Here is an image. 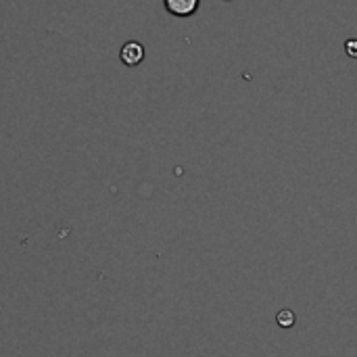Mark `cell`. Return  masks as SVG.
Returning a JSON list of instances; mask_svg holds the SVG:
<instances>
[{
    "label": "cell",
    "instance_id": "obj_1",
    "mask_svg": "<svg viewBox=\"0 0 357 357\" xmlns=\"http://www.w3.org/2000/svg\"><path fill=\"white\" fill-rule=\"evenodd\" d=\"M119 59L123 61V65H128V67H136V65H140V63L144 61V46H142L140 42L130 40V42H126V44L121 46V50H119Z\"/></svg>",
    "mask_w": 357,
    "mask_h": 357
},
{
    "label": "cell",
    "instance_id": "obj_2",
    "mask_svg": "<svg viewBox=\"0 0 357 357\" xmlns=\"http://www.w3.org/2000/svg\"><path fill=\"white\" fill-rule=\"evenodd\" d=\"M165 8L174 17H190L197 13L201 0H163Z\"/></svg>",
    "mask_w": 357,
    "mask_h": 357
},
{
    "label": "cell",
    "instance_id": "obj_3",
    "mask_svg": "<svg viewBox=\"0 0 357 357\" xmlns=\"http://www.w3.org/2000/svg\"><path fill=\"white\" fill-rule=\"evenodd\" d=\"M276 322H278L280 328H293L295 322H297V316H295L291 310H280V312L276 314Z\"/></svg>",
    "mask_w": 357,
    "mask_h": 357
},
{
    "label": "cell",
    "instance_id": "obj_4",
    "mask_svg": "<svg viewBox=\"0 0 357 357\" xmlns=\"http://www.w3.org/2000/svg\"><path fill=\"white\" fill-rule=\"evenodd\" d=\"M347 52L351 54V56H357V40H347Z\"/></svg>",
    "mask_w": 357,
    "mask_h": 357
}]
</instances>
